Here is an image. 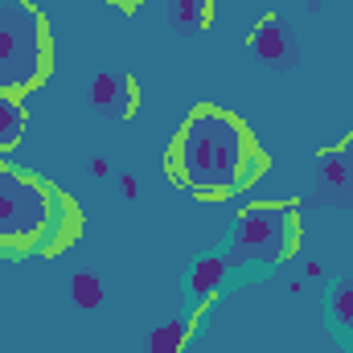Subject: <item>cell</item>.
<instances>
[{"mask_svg":"<svg viewBox=\"0 0 353 353\" xmlns=\"http://www.w3.org/2000/svg\"><path fill=\"white\" fill-rule=\"evenodd\" d=\"M25 136V107L17 94L0 90V152H12Z\"/></svg>","mask_w":353,"mask_h":353,"instance_id":"8992f818","label":"cell"},{"mask_svg":"<svg viewBox=\"0 0 353 353\" xmlns=\"http://www.w3.org/2000/svg\"><path fill=\"white\" fill-rule=\"evenodd\" d=\"M329 329L353 353V279L350 283H333V292H329Z\"/></svg>","mask_w":353,"mask_h":353,"instance_id":"5b68a950","label":"cell"},{"mask_svg":"<svg viewBox=\"0 0 353 353\" xmlns=\"http://www.w3.org/2000/svg\"><path fill=\"white\" fill-rule=\"evenodd\" d=\"M218 271H222V263H218V259H210V263H197V275H193V292L218 288Z\"/></svg>","mask_w":353,"mask_h":353,"instance_id":"52a82bcc","label":"cell"},{"mask_svg":"<svg viewBox=\"0 0 353 353\" xmlns=\"http://www.w3.org/2000/svg\"><path fill=\"white\" fill-rule=\"evenodd\" d=\"M300 243V222L292 214V205H275L259 201L247 205L234 222V239L226 251V263L234 271H251V267H275L296 255Z\"/></svg>","mask_w":353,"mask_h":353,"instance_id":"277c9868","label":"cell"},{"mask_svg":"<svg viewBox=\"0 0 353 353\" xmlns=\"http://www.w3.org/2000/svg\"><path fill=\"white\" fill-rule=\"evenodd\" d=\"M70 201L12 165H0V255H29V251H58L74 234Z\"/></svg>","mask_w":353,"mask_h":353,"instance_id":"7a4b0ae2","label":"cell"},{"mask_svg":"<svg viewBox=\"0 0 353 353\" xmlns=\"http://www.w3.org/2000/svg\"><path fill=\"white\" fill-rule=\"evenodd\" d=\"M54 66L50 25L29 0H0V90L25 94Z\"/></svg>","mask_w":353,"mask_h":353,"instance_id":"3957f363","label":"cell"},{"mask_svg":"<svg viewBox=\"0 0 353 353\" xmlns=\"http://www.w3.org/2000/svg\"><path fill=\"white\" fill-rule=\"evenodd\" d=\"M263 169V157L243 128L222 107H193L173 136L169 173L176 185L201 193V197H230L247 189Z\"/></svg>","mask_w":353,"mask_h":353,"instance_id":"6da1fadb","label":"cell"}]
</instances>
